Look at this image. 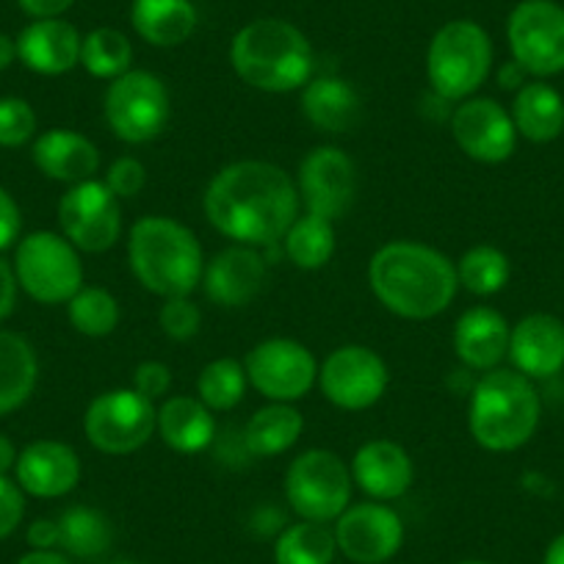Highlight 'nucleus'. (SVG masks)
Masks as SVG:
<instances>
[{
  "label": "nucleus",
  "mask_w": 564,
  "mask_h": 564,
  "mask_svg": "<svg viewBox=\"0 0 564 564\" xmlns=\"http://www.w3.org/2000/svg\"><path fill=\"white\" fill-rule=\"evenodd\" d=\"M208 225L230 241L263 249L282 241L302 199L296 181L271 161H232L210 177L203 197Z\"/></svg>",
  "instance_id": "nucleus-1"
},
{
  "label": "nucleus",
  "mask_w": 564,
  "mask_h": 564,
  "mask_svg": "<svg viewBox=\"0 0 564 564\" xmlns=\"http://www.w3.org/2000/svg\"><path fill=\"white\" fill-rule=\"evenodd\" d=\"M368 285L379 305L406 322H430L457 300V263L421 241H390L368 263Z\"/></svg>",
  "instance_id": "nucleus-2"
},
{
  "label": "nucleus",
  "mask_w": 564,
  "mask_h": 564,
  "mask_svg": "<svg viewBox=\"0 0 564 564\" xmlns=\"http://www.w3.org/2000/svg\"><path fill=\"white\" fill-rule=\"evenodd\" d=\"M128 265L141 289L161 300L192 296L203 282V243L172 216H141L128 232Z\"/></svg>",
  "instance_id": "nucleus-3"
},
{
  "label": "nucleus",
  "mask_w": 564,
  "mask_h": 564,
  "mask_svg": "<svg viewBox=\"0 0 564 564\" xmlns=\"http://www.w3.org/2000/svg\"><path fill=\"white\" fill-rule=\"evenodd\" d=\"M313 45L305 31L280 18H260L243 25L230 42V67L258 91H300L313 78Z\"/></svg>",
  "instance_id": "nucleus-4"
},
{
  "label": "nucleus",
  "mask_w": 564,
  "mask_h": 564,
  "mask_svg": "<svg viewBox=\"0 0 564 564\" xmlns=\"http://www.w3.org/2000/svg\"><path fill=\"white\" fill-rule=\"evenodd\" d=\"M542 401L534 382L514 368L485 371L470 388L468 430L476 446L492 454L523 448L540 426Z\"/></svg>",
  "instance_id": "nucleus-5"
},
{
  "label": "nucleus",
  "mask_w": 564,
  "mask_h": 564,
  "mask_svg": "<svg viewBox=\"0 0 564 564\" xmlns=\"http://www.w3.org/2000/svg\"><path fill=\"white\" fill-rule=\"evenodd\" d=\"M492 69V40L474 20H452L432 36L426 80L432 95L463 102L481 89Z\"/></svg>",
  "instance_id": "nucleus-6"
},
{
  "label": "nucleus",
  "mask_w": 564,
  "mask_h": 564,
  "mask_svg": "<svg viewBox=\"0 0 564 564\" xmlns=\"http://www.w3.org/2000/svg\"><path fill=\"white\" fill-rule=\"evenodd\" d=\"M14 280L40 305H67L84 289L80 252L53 230L29 232L14 249Z\"/></svg>",
  "instance_id": "nucleus-7"
},
{
  "label": "nucleus",
  "mask_w": 564,
  "mask_h": 564,
  "mask_svg": "<svg viewBox=\"0 0 564 564\" xmlns=\"http://www.w3.org/2000/svg\"><path fill=\"white\" fill-rule=\"evenodd\" d=\"M102 117L111 133L124 144H150L170 124L172 95L155 73L128 69L108 84Z\"/></svg>",
  "instance_id": "nucleus-8"
},
{
  "label": "nucleus",
  "mask_w": 564,
  "mask_h": 564,
  "mask_svg": "<svg viewBox=\"0 0 564 564\" xmlns=\"http://www.w3.org/2000/svg\"><path fill=\"white\" fill-rule=\"evenodd\" d=\"M351 470L327 448H307L285 474V498L300 520L335 523L351 503Z\"/></svg>",
  "instance_id": "nucleus-9"
},
{
  "label": "nucleus",
  "mask_w": 564,
  "mask_h": 564,
  "mask_svg": "<svg viewBox=\"0 0 564 564\" xmlns=\"http://www.w3.org/2000/svg\"><path fill=\"white\" fill-rule=\"evenodd\" d=\"M159 406L133 388H113L95 395L86 406L84 435L108 457H124L150 443L155 435Z\"/></svg>",
  "instance_id": "nucleus-10"
},
{
  "label": "nucleus",
  "mask_w": 564,
  "mask_h": 564,
  "mask_svg": "<svg viewBox=\"0 0 564 564\" xmlns=\"http://www.w3.org/2000/svg\"><path fill=\"white\" fill-rule=\"evenodd\" d=\"M512 62L536 80L564 73V7L556 0H520L507 20Z\"/></svg>",
  "instance_id": "nucleus-11"
},
{
  "label": "nucleus",
  "mask_w": 564,
  "mask_h": 564,
  "mask_svg": "<svg viewBox=\"0 0 564 564\" xmlns=\"http://www.w3.org/2000/svg\"><path fill=\"white\" fill-rule=\"evenodd\" d=\"M247 379L263 399L294 404L318 382V360L294 338H269L249 349Z\"/></svg>",
  "instance_id": "nucleus-12"
},
{
  "label": "nucleus",
  "mask_w": 564,
  "mask_h": 564,
  "mask_svg": "<svg viewBox=\"0 0 564 564\" xmlns=\"http://www.w3.org/2000/svg\"><path fill=\"white\" fill-rule=\"evenodd\" d=\"M318 388L324 399L346 412L371 410L390 384L388 362L362 344L338 346L318 366Z\"/></svg>",
  "instance_id": "nucleus-13"
},
{
  "label": "nucleus",
  "mask_w": 564,
  "mask_h": 564,
  "mask_svg": "<svg viewBox=\"0 0 564 564\" xmlns=\"http://www.w3.org/2000/svg\"><path fill=\"white\" fill-rule=\"evenodd\" d=\"M58 227L78 252H106L122 236V199L97 177L75 183L58 199Z\"/></svg>",
  "instance_id": "nucleus-14"
},
{
  "label": "nucleus",
  "mask_w": 564,
  "mask_h": 564,
  "mask_svg": "<svg viewBox=\"0 0 564 564\" xmlns=\"http://www.w3.org/2000/svg\"><path fill=\"white\" fill-rule=\"evenodd\" d=\"M296 192L307 214L338 221L357 197L355 161L335 144H318L300 161Z\"/></svg>",
  "instance_id": "nucleus-15"
},
{
  "label": "nucleus",
  "mask_w": 564,
  "mask_h": 564,
  "mask_svg": "<svg viewBox=\"0 0 564 564\" xmlns=\"http://www.w3.org/2000/svg\"><path fill=\"white\" fill-rule=\"evenodd\" d=\"M457 148L479 164H503L518 148L512 113L492 97H468L448 117Z\"/></svg>",
  "instance_id": "nucleus-16"
},
{
  "label": "nucleus",
  "mask_w": 564,
  "mask_h": 564,
  "mask_svg": "<svg viewBox=\"0 0 564 564\" xmlns=\"http://www.w3.org/2000/svg\"><path fill=\"white\" fill-rule=\"evenodd\" d=\"M333 531L338 553L355 564H384L404 545V523L382 501L349 503Z\"/></svg>",
  "instance_id": "nucleus-17"
},
{
  "label": "nucleus",
  "mask_w": 564,
  "mask_h": 564,
  "mask_svg": "<svg viewBox=\"0 0 564 564\" xmlns=\"http://www.w3.org/2000/svg\"><path fill=\"white\" fill-rule=\"evenodd\" d=\"M265 276H269V263H265L263 252L254 247H243V243H232L205 260L199 285L214 305L236 311V307H247L258 300Z\"/></svg>",
  "instance_id": "nucleus-18"
},
{
  "label": "nucleus",
  "mask_w": 564,
  "mask_h": 564,
  "mask_svg": "<svg viewBox=\"0 0 564 564\" xmlns=\"http://www.w3.org/2000/svg\"><path fill=\"white\" fill-rule=\"evenodd\" d=\"M80 457L69 443L62 441H34L18 454L14 465V481L25 496L34 498H64L78 487L80 481Z\"/></svg>",
  "instance_id": "nucleus-19"
},
{
  "label": "nucleus",
  "mask_w": 564,
  "mask_h": 564,
  "mask_svg": "<svg viewBox=\"0 0 564 564\" xmlns=\"http://www.w3.org/2000/svg\"><path fill=\"white\" fill-rule=\"evenodd\" d=\"M351 481L366 492L371 501H395L404 496L415 481V465L404 446L388 437L362 443L351 457Z\"/></svg>",
  "instance_id": "nucleus-20"
},
{
  "label": "nucleus",
  "mask_w": 564,
  "mask_h": 564,
  "mask_svg": "<svg viewBox=\"0 0 564 564\" xmlns=\"http://www.w3.org/2000/svg\"><path fill=\"white\" fill-rule=\"evenodd\" d=\"M509 360L523 377L551 379L564 368V322L551 313L520 318L509 335Z\"/></svg>",
  "instance_id": "nucleus-21"
},
{
  "label": "nucleus",
  "mask_w": 564,
  "mask_h": 564,
  "mask_svg": "<svg viewBox=\"0 0 564 564\" xmlns=\"http://www.w3.org/2000/svg\"><path fill=\"white\" fill-rule=\"evenodd\" d=\"M31 159L42 175L67 186L95 181L102 164L95 141L67 128H53L36 135L31 141Z\"/></svg>",
  "instance_id": "nucleus-22"
},
{
  "label": "nucleus",
  "mask_w": 564,
  "mask_h": 564,
  "mask_svg": "<svg viewBox=\"0 0 564 564\" xmlns=\"http://www.w3.org/2000/svg\"><path fill=\"white\" fill-rule=\"evenodd\" d=\"M509 335L512 327L496 307H470L454 324V355L470 371H492L501 368L509 357Z\"/></svg>",
  "instance_id": "nucleus-23"
},
{
  "label": "nucleus",
  "mask_w": 564,
  "mask_h": 564,
  "mask_svg": "<svg viewBox=\"0 0 564 564\" xmlns=\"http://www.w3.org/2000/svg\"><path fill=\"white\" fill-rule=\"evenodd\" d=\"M80 42L84 36L67 20H34L18 36V62L36 75H64L80 64Z\"/></svg>",
  "instance_id": "nucleus-24"
},
{
  "label": "nucleus",
  "mask_w": 564,
  "mask_h": 564,
  "mask_svg": "<svg viewBox=\"0 0 564 564\" xmlns=\"http://www.w3.org/2000/svg\"><path fill=\"white\" fill-rule=\"evenodd\" d=\"M300 91L302 117L322 133H349L360 124L362 100L349 80L322 75L307 80Z\"/></svg>",
  "instance_id": "nucleus-25"
},
{
  "label": "nucleus",
  "mask_w": 564,
  "mask_h": 564,
  "mask_svg": "<svg viewBox=\"0 0 564 564\" xmlns=\"http://www.w3.org/2000/svg\"><path fill=\"white\" fill-rule=\"evenodd\" d=\"M155 432L177 454H203L216 437V417L197 395H166L159 406Z\"/></svg>",
  "instance_id": "nucleus-26"
},
{
  "label": "nucleus",
  "mask_w": 564,
  "mask_h": 564,
  "mask_svg": "<svg viewBox=\"0 0 564 564\" xmlns=\"http://www.w3.org/2000/svg\"><path fill=\"white\" fill-rule=\"evenodd\" d=\"M197 7L192 0H133L130 25L153 47H177L197 31Z\"/></svg>",
  "instance_id": "nucleus-27"
},
{
  "label": "nucleus",
  "mask_w": 564,
  "mask_h": 564,
  "mask_svg": "<svg viewBox=\"0 0 564 564\" xmlns=\"http://www.w3.org/2000/svg\"><path fill=\"white\" fill-rule=\"evenodd\" d=\"M512 122L531 144H547L564 130V97L545 80H531L514 91Z\"/></svg>",
  "instance_id": "nucleus-28"
},
{
  "label": "nucleus",
  "mask_w": 564,
  "mask_h": 564,
  "mask_svg": "<svg viewBox=\"0 0 564 564\" xmlns=\"http://www.w3.org/2000/svg\"><path fill=\"white\" fill-rule=\"evenodd\" d=\"M40 382V357L25 335L0 329V415L20 410Z\"/></svg>",
  "instance_id": "nucleus-29"
},
{
  "label": "nucleus",
  "mask_w": 564,
  "mask_h": 564,
  "mask_svg": "<svg viewBox=\"0 0 564 564\" xmlns=\"http://www.w3.org/2000/svg\"><path fill=\"white\" fill-rule=\"evenodd\" d=\"M302 432H305V415L294 404L269 401L249 415L243 426V448L260 459L276 457L294 448Z\"/></svg>",
  "instance_id": "nucleus-30"
},
{
  "label": "nucleus",
  "mask_w": 564,
  "mask_h": 564,
  "mask_svg": "<svg viewBox=\"0 0 564 564\" xmlns=\"http://www.w3.org/2000/svg\"><path fill=\"white\" fill-rule=\"evenodd\" d=\"M58 551L73 558H100L113 545V525L100 509L95 507H67L58 514Z\"/></svg>",
  "instance_id": "nucleus-31"
},
{
  "label": "nucleus",
  "mask_w": 564,
  "mask_h": 564,
  "mask_svg": "<svg viewBox=\"0 0 564 564\" xmlns=\"http://www.w3.org/2000/svg\"><path fill=\"white\" fill-rule=\"evenodd\" d=\"M282 254L302 271H318L335 254V221L313 214H300L282 236Z\"/></svg>",
  "instance_id": "nucleus-32"
},
{
  "label": "nucleus",
  "mask_w": 564,
  "mask_h": 564,
  "mask_svg": "<svg viewBox=\"0 0 564 564\" xmlns=\"http://www.w3.org/2000/svg\"><path fill=\"white\" fill-rule=\"evenodd\" d=\"M338 542L329 523L296 520L274 540V564H333Z\"/></svg>",
  "instance_id": "nucleus-33"
},
{
  "label": "nucleus",
  "mask_w": 564,
  "mask_h": 564,
  "mask_svg": "<svg viewBox=\"0 0 564 564\" xmlns=\"http://www.w3.org/2000/svg\"><path fill=\"white\" fill-rule=\"evenodd\" d=\"M133 64V45H130L128 34H122L119 29L111 25H102V29L89 31L80 42V67L91 75V78L100 80H117L119 75H124Z\"/></svg>",
  "instance_id": "nucleus-34"
},
{
  "label": "nucleus",
  "mask_w": 564,
  "mask_h": 564,
  "mask_svg": "<svg viewBox=\"0 0 564 564\" xmlns=\"http://www.w3.org/2000/svg\"><path fill=\"white\" fill-rule=\"evenodd\" d=\"M509 276H512V263L507 252L490 243H476L457 260L459 289L474 296H496L498 291L507 289Z\"/></svg>",
  "instance_id": "nucleus-35"
},
{
  "label": "nucleus",
  "mask_w": 564,
  "mask_h": 564,
  "mask_svg": "<svg viewBox=\"0 0 564 564\" xmlns=\"http://www.w3.org/2000/svg\"><path fill=\"white\" fill-rule=\"evenodd\" d=\"M249 388L247 368L232 357L205 362L197 377V399L210 412H230L243 401Z\"/></svg>",
  "instance_id": "nucleus-36"
},
{
  "label": "nucleus",
  "mask_w": 564,
  "mask_h": 564,
  "mask_svg": "<svg viewBox=\"0 0 564 564\" xmlns=\"http://www.w3.org/2000/svg\"><path fill=\"white\" fill-rule=\"evenodd\" d=\"M67 318L73 329L84 338H108L119 327V302L111 291L84 285L73 300L67 302Z\"/></svg>",
  "instance_id": "nucleus-37"
},
{
  "label": "nucleus",
  "mask_w": 564,
  "mask_h": 564,
  "mask_svg": "<svg viewBox=\"0 0 564 564\" xmlns=\"http://www.w3.org/2000/svg\"><path fill=\"white\" fill-rule=\"evenodd\" d=\"M36 119L34 106L23 97H0V148L18 150L25 148L29 141L36 139Z\"/></svg>",
  "instance_id": "nucleus-38"
},
{
  "label": "nucleus",
  "mask_w": 564,
  "mask_h": 564,
  "mask_svg": "<svg viewBox=\"0 0 564 564\" xmlns=\"http://www.w3.org/2000/svg\"><path fill=\"white\" fill-rule=\"evenodd\" d=\"M159 327L170 340L186 344L203 329V311L192 296H170L159 311Z\"/></svg>",
  "instance_id": "nucleus-39"
},
{
  "label": "nucleus",
  "mask_w": 564,
  "mask_h": 564,
  "mask_svg": "<svg viewBox=\"0 0 564 564\" xmlns=\"http://www.w3.org/2000/svg\"><path fill=\"white\" fill-rule=\"evenodd\" d=\"M102 183L111 188V194L117 199H133L148 186V166L141 164L135 155H119L106 170Z\"/></svg>",
  "instance_id": "nucleus-40"
},
{
  "label": "nucleus",
  "mask_w": 564,
  "mask_h": 564,
  "mask_svg": "<svg viewBox=\"0 0 564 564\" xmlns=\"http://www.w3.org/2000/svg\"><path fill=\"white\" fill-rule=\"evenodd\" d=\"M133 390L150 401L166 399L172 390V368L161 360L139 362L133 371Z\"/></svg>",
  "instance_id": "nucleus-41"
},
{
  "label": "nucleus",
  "mask_w": 564,
  "mask_h": 564,
  "mask_svg": "<svg viewBox=\"0 0 564 564\" xmlns=\"http://www.w3.org/2000/svg\"><path fill=\"white\" fill-rule=\"evenodd\" d=\"M25 518V492L9 476H0V540L18 531Z\"/></svg>",
  "instance_id": "nucleus-42"
},
{
  "label": "nucleus",
  "mask_w": 564,
  "mask_h": 564,
  "mask_svg": "<svg viewBox=\"0 0 564 564\" xmlns=\"http://www.w3.org/2000/svg\"><path fill=\"white\" fill-rule=\"evenodd\" d=\"M20 232H23V214L18 199L0 186V252L18 247Z\"/></svg>",
  "instance_id": "nucleus-43"
},
{
  "label": "nucleus",
  "mask_w": 564,
  "mask_h": 564,
  "mask_svg": "<svg viewBox=\"0 0 564 564\" xmlns=\"http://www.w3.org/2000/svg\"><path fill=\"white\" fill-rule=\"evenodd\" d=\"M31 551H58V520L56 518H40L29 525Z\"/></svg>",
  "instance_id": "nucleus-44"
},
{
  "label": "nucleus",
  "mask_w": 564,
  "mask_h": 564,
  "mask_svg": "<svg viewBox=\"0 0 564 564\" xmlns=\"http://www.w3.org/2000/svg\"><path fill=\"white\" fill-rule=\"evenodd\" d=\"M18 280H14V269L9 260L0 258V324L12 316L14 305H18Z\"/></svg>",
  "instance_id": "nucleus-45"
},
{
  "label": "nucleus",
  "mask_w": 564,
  "mask_h": 564,
  "mask_svg": "<svg viewBox=\"0 0 564 564\" xmlns=\"http://www.w3.org/2000/svg\"><path fill=\"white\" fill-rule=\"evenodd\" d=\"M75 0H18V7L29 14L31 20H53L62 18L73 9Z\"/></svg>",
  "instance_id": "nucleus-46"
},
{
  "label": "nucleus",
  "mask_w": 564,
  "mask_h": 564,
  "mask_svg": "<svg viewBox=\"0 0 564 564\" xmlns=\"http://www.w3.org/2000/svg\"><path fill=\"white\" fill-rule=\"evenodd\" d=\"M498 84H501V89L518 91L520 86L529 84V80H525V69L520 67L518 62H509L507 67H503L501 73H498Z\"/></svg>",
  "instance_id": "nucleus-47"
},
{
  "label": "nucleus",
  "mask_w": 564,
  "mask_h": 564,
  "mask_svg": "<svg viewBox=\"0 0 564 564\" xmlns=\"http://www.w3.org/2000/svg\"><path fill=\"white\" fill-rule=\"evenodd\" d=\"M18 564H75L67 553L62 551H29L18 558Z\"/></svg>",
  "instance_id": "nucleus-48"
},
{
  "label": "nucleus",
  "mask_w": 564,
  "mask_h": 564,
  "mask_svg": "<svg viewBox=\"0 0 564 564\" xmlns=\"http://www.w3.org/2000/svg\"><path fill=\"white\" fill-rule=\"evenodd\" d=\"M18 446L12 443V437L0 435V476H9L18 465Z\"/></svg>",
  "instance_id": "nucleus-49"
},
{
  "label": "nucleus",
  "mask_w": 564,
  "mask_h": 564,
  "mask_svg": "<svg viewBox=\"0 0 564 564\" xmlns=\"http://www.w3.org/2000/svg\"><path fill=\"white\" fill-rule=\"evenodd\" d=\"M14 62H18V40L0 31V73L12 67Z\"/></svg>",
  "instance_id": "nucleus-50"
},
{
  "label": "nucleus",
  "mask_w": 564,
  "mask_h": 564,
  "mask_svg": "<svg viewBox=\"0 0 564 564\" xmlns=\"http://www.w3.org/2000/svg\"><path fill=\"white\" fill-rule=\"evenodd\" d=\"M542 564H564V531L558 536H553L551 545L545 547V558Z\"/></svg>",
  "instance_id": "nucleus-51"
},
{
  "label": "nucleus",
  "mask_w": 564,
  "mask_h": 564,
  "mask_svg": "<svg viewBox=\"0 0 564 564\" xmlns=\"http://www.w3.org/2000/svg\"><path fill=\"white\" fill-rule=\"evenodd\" d=\"M457 564H490V562H481V558H465V562H457Z\"/></svg>",
  "instance_id": "nucleus-52"
},
{
  "label": "nucleus",
  "mask_w": 564,
  "mask_h": 564,
  "mask_svg": "<svg viewBox=\"0 0 564 564\" xmlns=\"http://www.w3.org/2000/svg\"><path fill=\"white\" fill-rule=\"evenodd\" d=\"M111 564H139V562H130V558H119V562H111Z\"/></svg>",
  "instance_id": "nucleus-53"
}]
</instances>
